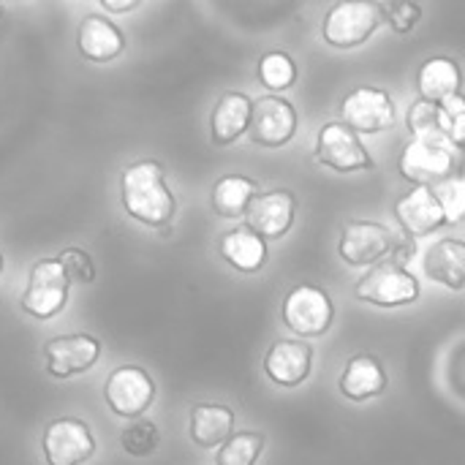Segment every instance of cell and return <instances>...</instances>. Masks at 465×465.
<instances>
[{"mask_svg": "<svg viewBox=\"0 0 465 465\" xmlns=\"http://www.w3.org/2000/svg\"><path fill=\"white\" fill-rule=\"evenodd\" d=\"M313 368V349L302 341H278L264 357V373L278 387H300Z\"/></svg>", "mask_w": 465, "mask_h": 465, "instance_id": "cell-17", "label": "cell"}, {"mask_svg": "<svg viewBox=\"0 0 465 465\" xmlns=\"http://www.w3.org/2000/svg\"><path fill=\"white\" fill-rule=\"evenodd\" d=\"M104 401L114 417L142 420L155 403V381L139 365H120L104 381Z\"/></svg>", "mask_w": 465, "mask_h": 465, "instance_id": "cell-5", "label": "cell"}, {"mask_svg": "<svg viewBox=\"0 0 465 465\" xmlns=\"http://www.w3.org/2000/svg\"><path fill=\"white\" fill-rule=\"evenodd\" d=\"M259 196V185L251 180V177H242V174H223L215 185H213V193H210V202H213V210L221 215V218H245L251 202Z\"/></svg>", "mask_w": 465, "mask_h": 465, "instance_id": "cell-24", "label": "cell"}, {"mask_svg": "<svg viewBox=\"0 0 465 465\" xmlns=\"http://www.w3.org/2000/svg\"><path fill=\"white\" fill-rule=\"evenodd\" d=\"M0 272H3V253H0Z\"/></svg>", "mask_w": 465, "mask_h": 465, "instance_id": "cell-34", "label": "cell"}, {"mask_svg": "<svg viewBox=\"0 0 465 465\" xmlns=\"http://www.w3.org/2000/svg\"><path fill=\"white\" fill-rule=\"evenodd\" d=\"M381 11L395 33H411L417 27V22L422 19V5H417V3H392V5L381 3Z\"/></svg>", "mask_w": 465, "mask_h": 465, "instance_id": "cell-31", "label": "cell"}, {"mask_svg": "<svg viewBox=\"0 0 465 465\" xmlns=\"http://www.w3.org/2000/svg\"><path fill=\"white\" fill-rule=\"evenodd\" d=\"M395 234L376 221H349L341 232L338 253L349 267H373L395 251Z\"/></svg>", "mask_w": 465, "mask_h": 465, "instance_id": "cell-11", "label": "cell"}, {"mask_svg": "<svg viewBox=\"0 0 465 465\" xmlns=\"http://www.w3.org/2000/svg\"><path fill=\"white\" fill-rule=\"evenodd\" d=\"M218 251L223 256V262L240 272H259L264 264H267V242L251 232L248 226H237V229H229L221 242H218Z\"/></svg>", "mask_w": 465, "mask_h": 465, "instance_id": "cell-23", "label": "cell"}, {"mask_svg": "<svg viewBox=\"0 0 465 465\" xmlns=\"http://www.w3.org/2000/svg\"><path fill=\"white\" fill-rule=\"evenodd\" d=\"M264 450L262 433H234L215 455L218 465H256L259 455Z\"/></svg>", "mask_w": 465, "mask_h": 465, "instance_id": "cell-25", "label": "cell"}, {"mask_svg": "<svg viewBox=\"0 0 465 465\" xmlns=\"http://www.w3.org/2000/svg\"><path fill=\"white\" fill-rule=\"evenodd\" d=\"M447 142H450L455 150L465 153V114L450 123V128H447Z\"/></svg>", "mask_w": 465, "mask_h": 465, "instance_id": "cell-32", "label": "cell"}, {"mask_svg": "<svg viewBox=\"0 0 465 465\" xmlns=\"http://www.w3.org/2000/svg\"><path fill=\"white\" fill-rule=\"evenodd\" d=\"M441 210H444V218L450 226L465 221V177H450L444 180L441 185L433 188Z\"/></svg>", "mask_w": 465, "mask_h": 465, "instance_id": "cell-29", "label": "cell"}, {"mask_svg": "<svg viewBox=\"0 0 465 465\" xmlns=\"http://www.w3.org/2000/svg\"><path fill=\"white\" fill-rule=\"evenodd\" d=\"M354 297L376 308H403L420 300V281L409 270L381 262L357 281Z\"/></svg>", "mask_w": 465, "mask_h": 465, "instance_id": "cell-6", "label": "cell"}, {"mask_svg": "<svg viewBox=\"0 0 465 465\" xmlns=\"http://www.w3.org/2000/svg\"><path fill=\"white\" fill-rule=\"evenodd\" d=\"M297 79V63L286 52H267L259 60V82L270 90H286Z\"/></svg>", "mask_w": 465, "mask_h": 465, "instance_id": "cell-26", "label": "cell"}, {"mask_svg": "<svg viewBox=\"0 0 465 465\" xmlns=\"http://www.w3.org/2000/svg\"><path fill=\"white\" fill-rule=\"evenodd\" d=\"M68 289H71V281L63 272L60 262L57 259H38L30 267L27 286L19 297V308L27 316L41 319V322L54 319L68 302Z\"/></svg>", "mask_w": 465, "mask_h": 465, "instance_id": "cell-4", "label": "cell"}, {"mask_svg": "<svg viewBox=\"0 0 465 465\" xmlns=\"http://www.w3.org/2000/svg\"><path fill=\"white\" fill-rule=\"evenodd\" d=\"M455 158L447 136H422L409 139L398 158V172L414 188H436L452 177Z\"/></svg>", "mask_w": 465, "mask_h": 465, "instance_id": "cell-2", "label": "cell"}, {"mask_svg": "<svg viewBox=\"0 0 465 465\" xmlns=\"http://www.w3.org/2000/svg\"><path fill=\"white\" fill-rule=\"evenodd\" d=\"M297 134V109L281 95H262L253 101L248 136L262 147H283Z\"/></svg>", "mask_w": 465, "mask_h": 465, "instance_id": "cell-13", "label": "cell"}, {"mask_svg": "<svg viewBox=\"0 0 465 465\" xmlns=\"http://www.w3.org/2000/svg\"><path fill=\"white\" fill-rule=\"evenodd\" d=\"M294 213H297V199L292 191H267L251 202L245 213V221H248L245 226L256 232L264 242L281 240L292 232Z\"/></svg>", "mask_w": 465, "mask_h": 465, "instance_id": "cell-14", "label": "cell"}, {"mask_svg": "<svg viewBox=\"0 0 465 465\" xmlns=\"http://www.w3.org/2000/svg\"><path fill=\"white\" fill-rule=\"evenodd\" d=\"M313 158L322 166L335 169L341 174L373 169V158H371L368 147L362 144L360 134H354L343 123H327V125H322V131L316 136Z\"/></svg>", "mask_w": 465, "mask_h": 465, "instance_id": "cell-9", "label": "cell"}, {"mask_svg": "<svg viewBox=\"0 0 465 465\" xmlns=\"http://www.w3.org/2000/svg\"><path fill=\"white\" fill-rule=\"evenodd\" d=\"M191 441L202 450H221L234 436V411L218 403H196L188 422Z\"/></svg>", "mask_w": 465, "mask_h": 465, "instance_id": "cell-21", "label": "cell"}, {"mask_svg": "<svg viewBox=\"0 0 465 465\" xmlns=\"http://www.w3.org/2000/svg\"><path fill=\"white\" fill-rule=\"evenodd\" d=\"M158 444H161V433H158V425L150 420H134L120 433V447L131 458H147L158 450Z\"/></svg>", "mask_w": 465, "mask_h": 465, "instance_id": "cell-28", "label": "cell"}, {"mask_svg": "<svg viewBox=\"0 0 465 465\" xmlns=\"http://www.w3.org/2000/svg\"><path fill=\"white\" fill-rule=\"evenodd\" d=\"M460 87H463V71L452 57H430L422 63L417 74L420 98L430 104H444L460 95Z\"/></svg>", "mask_w": 465, "mask_h": 465, "instance_id": "cell-22", "label": "cell"}, {"mask_svg": "<svg viewBox=\"0 0 465 465\" xmlns=\"http://www.w3.org/2000/svg\"><path fill=\"white\" fill-rule=\"evenodd\" d=\"M101 360V341L84 332L52 338L44 346V368L52 379H71L87 373Z\"/></svg>", "mask_w": 465, "mask_h": 465, "instance_id": "cell-12", "label": "cell"}, {"mask_svg": "<svg viewBox=\"0 0 465 465\" xmlns=\"http://www.w3.org/2000/svg\"><path fill=\"white\" fill-rule=\"evenodd\" d=\"M57 262H60V267H63V272L68 275L71 283L87 286V283L95 281V264H93V259H90L87 251H82V248H65V251L57 253Z\"/></svg>", "mask_w": 465, "mask_h": 465, "instance_id": "cell-30", "label": "cell"}, {"mask_svg": "<svg viewBox=\"0 0 465 465\" xmlns=\"http://www.w3.org/2000/svg\"><path fill=\"white\" fill-rule=\"evenodd\" d=\"M251 117H253V101L240 93V90H229L218 98L213 117H210V136L218 147H229L234 144L242 134H248L251 128Z\"/></svg>", "mask_w": 465, "mask_h": 465, "instance_id": "cell-18", "label": "cell"}, {"mask_svg": "<svg viewBox=\"0 0 465 465\" xmlns=\"http://www.w3.org/2000/svg\"><path fill=\"white\" fill-rule=\"evenodd\" d=\"M406 125L414 134V139H422V136H447V120L441 114V106L439 104H430V101H422V98H417L409 106Z\"/></svg>", "mask_w": 465, "mask_h": 465, "instance_id": "cell-27", "label": "cell"}, {"mask_svg": "<svg viewBox=\"0 0 465 465\" xmlns=\"http://www.w3.org/2000/svg\"><path fill=\"white\" fill-rule=\"evenodd\" d=\"M120 202H123V210L134 221L153 226V229L166 226L177 213V202L166 185L163 166L153 158L134 161L123 169Z\"/></svg>", "mask_w": 465, "mask_h": 465, "instance_id": "cell-1", "label": "cell"}, {"mask_svg": "<svg viewBox=\"0 0 465 465\" xmlns=\"http://www.w3.org/2000/svg\"><path fill=\"white\" fill-rule=\"evenodd\" d=\"M335 305L322 286L297 283L283 297V322L300 338H322L332 327Z\"/></svg>", "mask_w": 465, "mask_h": 465, "instance_id": "cell-7", "label": "cell"}, {"mask_svg": "<svg viewBox=\"0 0 465 465\" xmlns=\"http://www.w3.org/2000/svg\"><path fill=\"white\" fill-rule=\"evenodd\" d=\"M338 390L346 401H354V403H365L371 398H379L387 390L384 365L371 354H354L341 373Z\"/></svg>", "mask_w": 465, "mask_h": 465, "instance_id": "cell-20", "label": "cell"}, {"mask_svg": "<svg viewBox=\"0 0 465 465\" xmlns=\"http://www.w3.org/2000/svg\"><path fill=\"white\" fill-rule=\"evenodd\" d=\"M422 270L433 283H441L444 289L460 292L465 289V242L463 240H436L425 256H422Z\"/></svg>", "mask_w": 465, "mask_h": 465, "instance_id": "cell-19", "label": "cell"}, {"mask_svg": "<svg viewBox=\"0 0 465 465\" xmlns=\"http://www.w3.org/2000/svg\"><path fill=\"white\" fill-rule=\"evenodd\" d=\"M384 22L381 3H368V0H346L335 3L324 22H322V35L330 46L335 49H354L362 46Z\"/></svg>", "mask_w": 465, "mask_h": 465, "instance_id": "cell-3", "label": "cell"}, {"mask_svg": "<svg viewBox=\"0 0 465 465\" xmlns=\"http://www.w3.org/2000/svg\"><path fill=\"white\" fill-rule=\"evenodd\" d=\"M41 452L46 465H84L95 455V439L90 425L76 417L52 420L41 436Z\"/></svg>", "mask_w": 465, "mask_h": 465, "instance_id": "cell-10", "label": "cell"}, {"mask_svg": "<svg viewBox=\"0 0 465 465\" xmlns=\"http://www.w3.org/2000/svg\"><path fill=\"white\" fill-rule=\"evenodd\" d=\"M76 49L84 60L106 65L125 52V35L112 19L101 14H87L76 30Z\"/></svg>", "mask_w": 465, "mask_h": 465, "instance_id": "cell-16", "label": "cell"}, {"mask_svg": "<svg viewBox=\"0 0 465 465\" xmlns=\"http://www.w3.org/2000/svg\"><path fill=\"white\" fill-rule=\"evenodd\" d=\"M395 218L411 240L430 237L447 226L444 210H441L433 188H411L409 193H403L395 204Z\"/></svg>", "mask_w": 465, "mask_h": 465, "instance_id": "cell-15", "label": "cell"}, {"mask_svg": "<svg viewBox=\"0 0 465 465\" xmlns=\"http://www.w3.org/2000/svg\"><path fill=\"white\" fill-rule=\"evenodd\" d=\"M101 8H104L106 14H128V11L139 8V3H136V0H134V3H109V0H101Z\"/></svg>", "mask_w": 465, "mask_h": 465, "instance_id": "cell-33", "label": "cell"}, {"mask_svg": "<svg viewBox=\"0 0 465 465\" xmlns=\"http://www.w3.org/2000/svg\"><path fill=\"white\" fill-rule=\"evenodd\" d=\"M398 120L395 104L387 90L381 87H354L341 101V123L349 125L354 134H381L392 128Z\"/></svg>", "mask_w": 465, "mask_h": 465, "instance_id": "cell-8", "label": "cell"}]
</instances>
